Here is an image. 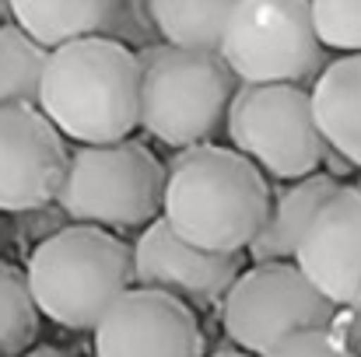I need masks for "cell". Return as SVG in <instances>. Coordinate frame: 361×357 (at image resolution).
<instances>
[{
    "label": "cell",
    "mask_w": 361,
    "mask_h": 357,
    "mask_svg": "<svg viewBox=\"0 0 361 357\" xmlns=\"http://www.w3.org/2000/svg\"><path fill=\"white\" fill-rule=\"evenodd\" d=\"M267 175L235 147L204 144L169 165L161 218L204 252H245L270 211Z\"/></svg>",
    "instance_id": "cell-1"
},
{
    "label": "cell",
    "mask_w": 361,
    "mask_h": 357,
    "mask_svg": "<svg viewBox=\"0 0 361 357\" xmlns=\"http://www.w3.org/2000/svg\"><path fill=\"white\" fill-rule=\"evenodd\" d=\"M137 49L88 39L49 53L39 113L78 147L123 144L140 126Z\"/></svg>",
    "instance_id": "cell-2"
},
{
    "label": "cell",
    "mask_w": 361,
    "mask_h": 357,
    "mask_svg": "<svg viewBox=\"0 0 361 357\" xmlns=\"http://www.w3.org/2000/svg\"><path fill=\"white\" fill-rule=\"evenodd\" d=\"M25 277L46 319L95 333L106 312L133 287V249L113 232L74 225L35 245Z\"/></svg>",
    "instance_id": "cell-3"
},
{
    "label": "cell",
    "mask_w": 361,
    "mask_h": 357,
    "mask_svg": "<svg viewBox=\"0 0 361 357\" xmlns=\"http://www.w3.org/2000/svg\"><path fill=\"white\" fill-rule=\"evenodd\" d=\"M140 126L176 151L204 147L228 123L239 92L235 74L218 53H186L165 42L140 46Z\"/></svg>",
    "instance_id": "cell-4"
},
{
    "label": "cell",
    "mask_w": 361,
    "mask_h": 357,
    "mask_svg": "<svg viewBox=\"0 0 361 357\" xmlns=\"http://www.w3.org/2000/svg\"><path fill=\"white\" fill-rule=\"evenodd\" d=\"M169 168L140 140L106 147H74L60 186V211L78 225L102 232L147 228L165 211Z\"/></svg>",
    "instance_id": "cell-5"
},
{
    "label": "cell",
    "mask_w": 361,
    "mask_h": 357,
    "mask_svg": "<svg viewBox=\"0 0 361 357\" xmlns=\"http://www.w3.org/2000/svg\"><path fill=\"white\" fill-rule=\"evenodd\" d=\"M221 60L249 88H302L330 67L305 0H239L225 28Z\"/></svg>",
    "instance_id": "cell-6"
},
{
    "label": "cell",
    "mask_w": 361,
    "mask_h": 357,
    "mask_svg": "<svg viewBox=\"0 0 361 357\" xmlns=\"http://www.w3.org/2000/svg\"><path fill=\"white\" fill-rule=\"evenodd\" d=\"M228 140L259 172L277 182H302L326 165V140L316 126L312 92L274 84L249 88L239 84L228 109Z\"/></svg>",
    "instance_id": "cell-7"
},
{
    "label": "cell",
    "mask_w": 361,
    "mask_h": 357,
    "mask_svg": "<svg viewBox=\"0 0 361 357\" xmlns=\"http://www.w3.org/2000/svg\"><path fill=\"white\" fill-rule=\"evenodd\" d=\"M341 308L326 301L295 263H263L242 270L221 301V326L252 357L274 354L284 340L309 330H334Z\"/></svg>",
    "instance_id": "cell-8"
},
{
    "label": "cell",
    "mask_w": 361,
    "mask_h": 357,
    "mask_svg": "<svg viewBox=\"0 0 361 357\" xmlns=\"http://www.w3.org/2000/svg\"><path fill=\"white\" fill-rule=\"evenodd\" d=\"M242 277V252H204L176 235L165 218L147 225L133 245V287L161 291L190 308H211L228 298Z\"/></svg>",
    "instance_id": "cell-9"
},
{
    "label": "cell",
    "mask_w": 361,
    "mask_h": 357,
    "mask_svg": "<svg viewBox=\"0 0 361 357\" xmlns=\"http://www.w3.org/2000/svg\"><path fill=\"white\" fill-rule=\"evenodd\" d=\"M71 168L63 133L39 109H0V211H39Z\"/></svg>",
    "instance_id": "cell-10"
},
{
    "label": "cell",
    "mask_w": 361,
    "mask_h": 357,
    "mask_svg": "<svg viewBox=\"0 0 361 357\" xmlns=\"http://www.w3.org/2000/svg\"><path fill=\"white\" fill-rule=\"evenodd\" d=\"M92 337L95 357H204L197 312L147 287H130Z\"/></svg>",
    "instance_id": "cell-11"
},
{
    "label": "cell",
    "mask_w": 361,
    "mask_h": 357,
    "mask_svg": "<svg viewBox=\"0 0 361 357\" xmlns=\"http://www.w3.org/2000/svg\"><path fill=\"white\" fill-rule=\"evenodd\" d=\"M295 266L337 308L361 305V189L348 186L312 218Z\"/></svg>",
    "instance_id": "cell-12"
},
{
    "label": "cell",
    "mask_w": 361,
    "mask_h": 357,
    "mask_svg": "<svg viewBox=\"0 0 361 357\" xmlns=\"http://www.w3.org/2000/svg\"><path fill=\"white\" fill-rule=\"evenodd\" d=\"M11 18L49 53L88 39H113L126 46L133 39H147L154 28L144 7L120 0H14Z\"/></svg>",
    "instance_id": "cell-13"
},
{
    "label": "cell",
    "mask_w": 361,
    "mask_h": 357,
    "mask_svg": "<svg viewBox=\"0 0 361 357\" xmlns=\"http://www.w3.org/2000/svg\"><path fill=\"white\" fill-rule=\"evenodd\" d=\"M344 189V182L330 172H316L302 182H281L270 193V211L267 221L259 228V235L252 238V245L245 249L252 266L263 263H295L298 245L309 232L312 218Z\"/></svg>",
    "instance_id": "cell-14"
},
{
    "label": "cell",
    "mask_w": 361,
    "mask_h": 357,
    "mask_svg": "<svg viewBox=\"0 0 361 357\" xmlns=\"http://www.w3.org/2000/svg\"><path fill=\"white\" fill-rule=\"evenodd\" d=\"M309 92L326 147L351 168H361V56L330 60Z\"/></svg>",
    "instance_id": "cell-15"
},
{
    "label": "cell",
    "mask_w": 361,
    "mask_h": 357,
    "mask_svg": "<svg viewBox=\"0 0 361 357\" xmlns=\"http://www.w3.org/2000/svg\"><path fill=\"white\" fill-rule=\"evenodd\" d=\"M235 4L239 0H151L144 4V11L165 46L221 56L225 28Z\"/></svg>",
    "instance_id": "cell-16"
},
{
    "label": "cell",
    "mask_w": 361,
    "mask_h": 357,
    "mask_svg": "<svg viewBox=\"0 0 361 357\" xmlns=\"http://www.w3.org/2000/svg\"><path fill=\"white\" fill-rule=\"evenodd\" d=\"M49 49H42L14 18L0 25V109H39Z\"/></svg>",
    "instance_id": "cell-17"
},
{
    "label": "cell",
    "mask_w": 361,
    "mask_h": 357,
    "mask_svg": "<svg viewBox=\"0 0 361 357\" xmlns=\"http://www.w3.org/2000/svg\"><path fill=\"white\" fill-rule=\"evenodd\" d=\"M39 305L32 298L28 277L11 266L0 263V357H21L32 351L35 337H39Z\"/></svg>",
    "instance_id": "cell-18"
},
{
    "label": "cell",
    "mask_w": 361,
    "mask_h": 357,
    "mask_svg": "<svg viewBox=\"0 0 361 357\" xmlns=\"http://www.w3.org/2000/svg\"><path fill=\"white\" fill-rule=\"evenodd\" d=\"M312 25L323 49L361 56V0H316Z\"/></svg>",
    "instance_id": "cell-19"
},
{
    "label": "cell",
    "mask_w": 361,
    "mask_h": 357,
    "mask_svg": "<svg viewBox=\"0 0 361 357\" xmlns=\"http://www.w3.org/2000/svg\"><path fill=\"white\" fill-rule=\"evenodd\" d=\"M267 357H351L337 330H309L291 340H284L274 354Z\"/></svg>",
    "instance_id": "cell-20"
},
{
    "label": "cell",
    "mask_w": 361,
    "mask_h": 357,
    "mask_svg": "<svg viewBox=\"0 0 361 357\" xmlns=\"http://www.w3.org/2000/svg\"><path fill=\"white\" fill-rule=\"evenodd\" d=\"M334 330L341 333V340L351 351V357H361V305L358 308H341Z\"/></svg>",
    "instance_id": "cell-21"
},
{
    "label": "cell",
    "mask_w": 361,
    "mask_h": 357,
    "mask_svg": "<svg viewBox=\"0 0 361 357\" xmlns=\"http://www.w3.org/2000/svg\"><path fill=\"white\" fill-rule=\"evenodd\" d=\"M21 357H63V351H56V347H32Z\"/></svg>",
    "instance_id": "cell-22"
},
{
    "label": "cell",
    "mask_w": 361,
    "mask_h": 357,
    "mask_svg": "<svg viewBox=\"0 0 361 357\" xmlns=\"http://www.w3.org/2000/svg\"><path fill=\"white\" fill-rule=\"evenodd\" d=\"M211 357H252V354H245V351H221V354H211Z\"/></svg>",
    "instance_id": "cell-23"
},
{
    "label": "cell",
    "mask_w": 361,
    "mask_h": 357,
    "mask_svg": "<svg viewBox=\"0 0 361 357\" xmlns=\"http://www.w3.org/2000/svg\"><path fill=\"white\" fill-rule=\"evenodd\" d=\"M11 21V4H0V25Z\"/></svg>",
    "instance_id": "cell-24"
},
{
    "label": "cell",
    "mask_w": 361,
    "mask_h": 357,
    "mask_svg": "<svg viewBox=\"0 0 361 357\" xmlns=\"http://www.w3.org/2000/svg\"><path fill=\"white\" fill-rule=\"evenodd\" d=\"M355 186H358V189H361V175H358V182H355Z\"/></svg>",
    "instance_id": "cell-25"
}]
</instances>
